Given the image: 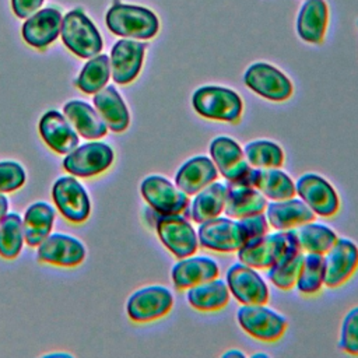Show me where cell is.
Here are the masks:
<instances>
[{
    "label": "cell",
    "mask_w": 358,
    "mask_h": 358,
    "mask_svg": "<svg viewBox=\"0 0 358 358\" xmlns=\"http://www.w3.org/2000/svg\"><path fill=\"white\" fill-rule=\"evenodd\" d=\"M301 250L295 231H275L248 242L238 250L239 262L253 268H270L281 259Z\"/></svg>",
    "instance_id": "1"
},
{
    "label": "cell",
    "mask_w": 358,
    "mask_h": 358,
    "mask_svg": "<svg viewBox=\"0 0 358 358\" xmlns=\"http://www.w3.org/2000/svg\"><path fill=\"white\" fill-rule=\"evenodd\" d=\"M105 22L112 34L129 39H151L159 31V20L154 11L117 0L106 11Z\"/></svg>",
    "instance_id": "2"
},
{
    "label": "cell",
    "mask_w": 358,
    "mask_h": 358,
    "mask_svg": "<svg viewBox=\"0 0 358 358\" xmlns=\"http://www.w3.org/2000/svg\"><path fill=\"white\" fill-rule=\"evenodd\" d=\"M197 115L208 120L238 123L243 113V101L238 92L220 85H203L192 95Z\"/></svg>",
    "instance_id": "3"
},
{
    "label": "cell",
    "mask_w": 358,
    "mask_h": 358,
    "mask_svg": "<svg viewBox=\"0 0 358 358\" xmlns=\"http://www.w3.org/2000/svg\"><path fill=\"white\" fill-rule=\"evenodd\" d=\"M60 36L64 46L83 59L99 55L103 48L98 28L81 8H74L63 17Z\"/></svg>",
    "instance_id": "4"
},
{
    "label": "cell",
    "mask_w": 358,
    "mask_h": 358,
    "mask_svg": "<svg viewBox=\"0 0 358 358\" xmlns=\"http://www.w3.org/2000/svg\"><path fill=\"white\" fill-rule=\"evenodd\" d=\"M210 158L227 182L253 186L255 169L246 159L243 148L228 136H217L210 143Z\"/></svg>",
    "instance_id": "5"
},
{
    "label": "cell",
    "mask_w": 358,
    "mask_h": 358,
    "mask_svg": "<svg viewBox=\"0 0 358 358\" xmlns=\"http://www.w3.org/2000/svg\"><path fill=\"white\" fill-rule=\"evenodd\" d=\"M236 320L245 333L264 343L280 340L288 327L287 319L266 305H242Z\"/></svg>",
    "instance_id": "6"
},
{
    "label": "cell",
    "mask_w": 358,
    "mask_h": 358,
    "mask_svg": "<svg viewBox=\"0 0 358 358\" xmlns=\"http://www.w3.org/2000/svg\"><path fill=\"white\" fill-rule=\"evenodd\" d=\"M154 224L159 241L175 257L183 259L197 252L200 246L197 232L182 214H157Z\"/></svg>",
    "instance_id": "7"
},
{
    "label": "cell",
    "mask_w": 358,
    "mask_h": 358,
    "mask_svg": "<svg viewBox=\"0 0 358 358\" xmlns=\"http://www.w3.org/2000/svg\"><path fill=\"white\" fill-rule=\"evenodd\" d=\"M140 193L150 208L161 215L182 214L189 206V196L162 175H148L140 185Z\"/></svg>",
    "instance_id": "8"
},
{
    "label": "cell",
    "mask_w": 358,
    "mask_h": 358,
    "mask_svg": "<svg viewBox=\"0 0 358 358\" xmlns=\"http://www.w3.org/2000/svg\"><path fill=\"white\" fill-rule=\"evenodd\" d=\"M197 238L201 248L218 253L238 252L246 243L239 220L221 215L201 222Z\"/></svg>",
    "instance_id": "9"
},
{
    "label": "cell",
    "mask_w": 358,
    "mask_h": 358,
    "mask_svg": "<svg viewBox=\"0 0 358 358\" xmlns=\"http://www.w3.org/2000/svg\"><path fill=\"white\" fill-rule=\"evenodd\" d=\"M173 308L172 292L162 285H148L133 292L126 303L130 320L148 323L166 316Z\"/></svg>",
    "instance_id": "10"
},
{
    "label": "cell",
    "mask_w": 358,
    "mask_h": 358,
    "mask_svg": "<svg viewBox=\"0 0 358 358\" xmlns=\"http://www.w3.org/2000/svg\"><path fill=\"white\" fill-rule=\"evenodd\" d=\"M243 83L255 94L274 102L287 101L294 92L291 80L281 70L264 62L250 64L243 74Z\"/></svg>",
    "instance_id": "11"
},
{
    "label": "cell",
    "mask_w": 358,
    "mask_h": 358,
    "mask_svg": "<svg viewBox=\"0 0 358 358\" xmlns=\"http://www.w3.org/2000/svg\"><path fill=\"white\" fill-rule=\"evenodd\" d=\"M115 159V152L110 145L101 141L85 143L77 145L66 154L63 168L73 176L91 178L105 172Z\"/></svg>",
    "instance_id": "12"
},
{
    "label": "cell",
    "mask_w": 358,
    "mask_h": 358,
    "mask_svg": "<svg viewBox=\"0 0 358 358\" xmlns=\"http://www.w3.org/2000/svg\"><path fill=\"white\" fill-rule=\"evenodd\" d=\"M296 196L319 217H334L340 210V197L334 186L323 176L309 172L295 183Z\"/></svg>",
    "instance_id": "13"
},
{
    "label": "cell",
    "mask_w": 358,
    "mask_h": 358,
    "mask_svg": "<svg viewBox=\"0 0 358 358\" xmlns=\"http://www.w3.org/2000/svg\"><path fill=\"white\" fill-rule=\"evenodd\" d=\"M225 280L231 295L241 305H266L268 302V287L256 268L238 262L228 268Z\"/></svg>",
    "instance_id": "14"
},
{
    "label": "cell",
    "mask_w": 358,
    "mask_h": 358,
    "mask_svg": "<svg viewBox=\"0 0 358 358\" xmlns=\"http://www.w3.org/2000/svg\"><path fill=\"white\" fill-rule=\"evenodd\" d=\"M52 197L59 213L70 222L81 224L91 213V201L84 186L74 176L59 178L52 187Z\"/></svg>",
    "instance_id": "15"
},
{
    "label": "cell",
    "mask_w": 358,
    "mask_h": 358,
    "mask_svg": "<svg viewBox=\"0 0 358 358\" xmlns=\"http://www.w3.org/2000/svg\"><path fill=\"white\" fill-rule=\"evenodd\" d=\"M324 285L337 288L345 284L358 270V246L347 238H337L323 255Z\"/></svg>",
    "instance_id": "16"
},
{
    "label": "cell",
    "mask_w": 358,
    "mask_h": 358,
    "mask_svg": "<svg viewBox=\"0 0 358 358\" xmlns=\"http://www.w3.org/2000/svg\"><path fill=\"white\" fill-rule=\"evenodd\" d=\"M147 43L136 39H119L110 49V74L116 84L126 85L137 78L141 71Z\"/></svg>",
    "instance_id": "17"
},
{
    "label": "cell",
    "mask_w": 358,
    "mask_h": 358,
    "mask_svg": "<svg viewBox=\"0 0 358 358\" xmlns=\"http://www.w3.org/2000/svg\"><path fill=\"white\" fill-rule=\"evenodd\" d=\"M84 259L85 248L83 242L67 234H49L38 246V260L42 263L76 267L81 264Z\"/></svg>",
    "instance_id": "18"
},
{
    "label": "cell",
    "mask_w": 358,
    "mask_h": 358,
    "mask_svg": "<svg viewBox=\"0 0 358 358\" xmlns=\"http://www.w3.org/2000/svg\"><path fill=\"white\" fill-rule=\"evenodd\" d=\"M62 14L57 8L46 7L29 15L21 28L22 39L35 49H46L60 35Z\"/></svg>",
    "instance_id": "19"
},
{
    "label": "cell",
    "mask_w": 358,
    "mask_h": 358,
    "mask_svg": "<svg viewBox=\"0 0 358 358\" xmlns=\"http://www.w3.org/2000/svg\"><path fill=\"white\" fill-rule=\"evenodd\" d=\"M39 134L45 144L57 154H69L78 145V134L59 110L45 112L39 120Z\"/></svg>",
    "instance_id": "20"
},
{
    "label": "cell",
    "mask_w": 358,
    "mask_h": 358,
    "mask_svg": "<svg viewBox=\"0 0 358 358\" xmlns=\"http://www.w3.org/2000/svg\"><path fill=\"white\" fill-rule=\"evenodd\" d=\"M268 225L275 231L295 229L296 227L315 221L316 214L299 199L289 197L284 200H271L264 210Z\"/></svg>",
    "instance_id": "21"
},
{
    "label": "cell",
    "mask_w": 358,
    "mask_h": 358,
    "mask_svg": "<svg viewBox=\"0 0 358 358\" xmlns=\"http://www.w3.org/2000/svg\"><path fill=\"white\" fill-rule=\"evenodd\" d=\"M220 277L218 263L207 256H187L179 259L171 270V278L176 289L183 291L196 284Z\"/></svg>",
    "instance_id": "22"
},
{
    "label": "cell",
    "mask_w": 358,
    "mask_h": 358,
    "mask_svg": "<svg viewBox=\"0 0 358 358\" xmlns=\"http://www.w3.org/2000/svg\"><path fill=\"white\" fill-rule=\"evenodd\" d=\"M217 179L218 169L213 159L206 155H196L179 166L175 175V185L187 196H194Z\"/></svg>",
    "instance_id": "23"
},
{
    "label": "cell",
    "mask_w": 358,
    "mask_h": 358,
    "mask_svg": "<svg viewBox=\"0 0 358 358\" xmlns=\"http://www.w3.org/2000/svg\"><path fill=\"white\" fill-rule=\"evenodd\" d=\"M266 196L255 186L242 183H227V200L224 214L231 218H242L257 213H264L267 206Z\"/></svg>",
    "instance_id": "24"
},
{
    "label": "cell",
    "mask_w": 358,
    "mask_h": 358,
    "mask_svg": "<svg viewBox=\"0 0 358 358\" xmlns=\"http://www.w3.org/2000/svg\"><path fill=\"white\" fill-rule=\"evenodd\" d=\"M329 22V8L324 0H306L296 18V32L305 42L320 45Z\"/></svg>",
    "instance_id": "25"
},
{
    "label": "cell",
    "mask_w": 358,
    "mask_h": 358,
    "mask_svg": "<svg viewBox=\"0 0 358 358\" xmlns=\"http://www.w3.org/2000/svg\"><path fill=\"white\" fill-rule=\"evenodd\" d=\"M94 106L109 130L124 131L130 124L129 109L113 85H105L94 95Z\"/></svg>",
    "instance_id": "26"
},
{
    "label": "cell",
    "mask_w": 358,
    "mask_h": 358,
    "mask_svg": "<svg viewBox=\"0 0 358 358\" xmlns=\"http://www.w3.org/2000/svg\"><path fill=\"white\" fill-rule=\"evenodd\" d=\"M63 115L71 123L77 134L88 140H96L106 134L108 126L95 108L84 101H70L63 106Z\"/></svg>",
    "instance_id": "27"
},
{
    "label": "cell",
    "mask_w": 358,
    "mask_h": 358,
    "mask_svg": "<svg viewBox=\"0 0 358 358\" xmlns=\"http://www.w3.org/2000/svg\"><path fill=\"white\" fill-rule=\"evenodd\" d=\"M189 305L200 312H217L229 302V288L224 280L213 278L186 289Z\"/></svg>",
    "instance_id": "28"
},
{
    "label": "cell",
    "mask_w": 358,
    "mask_h": 358,
    "mask_svg": "<svg viewBox=\"0 0 358 358\" xmlns=\"http://www.w3.org/2000/svg\"><path fill=\"white\" fill-rule=\"evenodd\" d=\"M227 200V185L218 180L197 192L190 203V218L201 224L207 220L215 218L224 213Z\"/></svg>",
    "instance_id": "29"
},
{
    "label": "cell",
    "mask_w": 358,
    "mask_h": 358,
    "mask_svg": "<svg viewBox=\"0 0 358 358\" xmlns=\"http://www.w3.org/2000/svg\"><path fill=\"white\" fill-rule=\"evenodd\" d=\"M55 222V208L45 203L36 201L31 204L22 218L24 238L28 246H39L41 242L50 234Z\"/></svg>",
    "instance_id": "30"
},
{
    "label": "cell",
    "mask_w": 358,
    "mask_h": 358,
    "mask_svg": "<svg viewBox=\"0 0 358 358\" xmlns=\"http://www.w3.org/2000/svg\"><path fill=\"white\" fill-rule=\"evenodd\" d=\"M253 186L270 200H284L296 196L295 182L280 168H256Z\"/></svg>",
    "instance_id": "31"
},
{
    "label": "cell",
    "mask_w": 358,
    "mask_h": 358,
    "mask_svg": "<svg viewBox=\"0 0 358 358\" xmlns=\"http://www.w3.org/2000/svg\"><path fill=\"white\" fill-rule=\"evenodd\" d=\"M295 235L302 252L324 255L337 241V234L330 227L320 222H306L295 229Z\"/></svg>",
    "instance_id": "32"
},
{
    "label": "cell",
    "mask_w": 358,
    "mask_h": 358,
    "mask_svg": "<svg viewBox=\"0 0 358 358\" xmlns=\"http://www.w3.org/2000/svg\"><path fill=\"white\" fill-rule=\"evenodd\" d=\"M110 77L109 56L99 53L91 57L80 71L76 85L84 94H95L102 90Z\"/></svg>",
    "instance_id": "33"
},
{
    "label": "cell",
    "mask_w": 358,
    "mask_h": 358,
    "mask_svg": "<svg viewBox=\"0 0 358 358\" xmlns=\"http://www.w3.org/2000/svg\"><path fill=\"white\" fill-rule=\"evenodd\" d=\"M243 154L253 168H281L285 162L282 148L271 140H253L245 144Z\"/></svg>",
    "instance_id": "34"
},
{
    "label": "cell",
    "mask_w": 358,
    "mask_h": 358,
    "mask_svg": "<svg viewBox=\"0 0 358 358\" xmlns=\"http://www.w3.org/2000/svg\"><path fill=\"white\" fill-rule=\"evenodd\" d=\"M295 285L303 295H315L322 289L324 285L323 255L310 252L303 255L302 267L299 270Z\"/></svg>",
    "instance_id": "35"
},
{
    "label": "cell",
    "mask_w": 358,
    "mask_h": 358,
    "mask_svg": "<svg viewBox=\"0 0 358 358\" xmlns=\"http://www.w3.org/2000/svg\"><path fill=\"white\" fill-rule=\"evenodd\" d=\"M25 242L22 218L17 213H7L0 222V256L15 259Z\"/></svg>",
    "instance_id": "36"
},
{
    "label": "cell",
    "mask_w": 358,
    "mask_h": 358,
    "mask_svg": "<svg viewBox=\"0 0 358 358\" xmlns=\"http://www.w3.org/2000/svg\"><path fill=\"white\" fill-rule=\"evenodd\" d=\"M303 262V252L299 250L291 256H287L267 268V277L274 287L288 291L295 287L299 270Z\"/></svg>",
    "instance_id": "37"
},
{
    "label": "cell",
    "mask_w": 358,
    "mask_h": 358,
    "mask_svg": "<svg viewBox=\"0 0 358 358\" xmlns=\"http://www.w3.org/2000/svg\"><path fill=\"white\" fill-rule=\"evenodd\" d=\"M338 347L350 355H358V306L351 308L341 322Z\"/></svg>",
    "instance_id": "38"
},
{
    "label": "cell",
    "mask_w": 358,
    "mask_h": 358,
    "mask_svg": "<svg viewBox=\"0 0 358 358\" xmlns=\"http://www.w3.org/2000/svg\"><path fill=\"white\" fill-rule=\"evenodd\" d=\"M27 180L25 169L15 161L0 162V193H10L24 186Z\"/></svg>",
    "instance_id": "39"
},
{
    "label": "cell",
    "mask_w": 358,
    "mask_h": 358,
    "mask_svg": "<svg viewBox=\"0 0 358 358\" xmlns=\"http://www.w3.org/2000/svg\"><path fill=\"white\" fill-rule=\"evenodd\" d=\"M238 220L241 222L246 243L252 242V241H255V239H257V238H260V236H263L268 232L270 225H268V221H267L264 213L252 214V215L242 217V218H238Z\"/></svg>",
    "instance_id": "40"
},
{
    "label": "cell",
    "mask_w": 358,
    "mask_h": 358,
    "mask_svg": "<svg viewBox=\"0 0 358 358\" xmlns=\"http://www.w3.org/2000/svg\"><path fill=\"white\" fill-rule=\"evenodd\" d=\"M45 0H11V8L18 18H28L36 13Z\"/></svg>",
    "instance_id": "41"
},
{
    "label": "cell",
    "mask_w": 358,
    "mask_h": 358,
    "mask_svg": "<svg viewBox=\"0 0 358 358\" xmlns=\"http://www.w3.org/2000/svg\"><path fill=\"white\" fill-rule=\"evenodd\" d=\"M8 211V199L4 196V193H0V222L6 217Z\"/></svg>",
    "instance_id": "42"
},
{
    "label": "cell",
    "mask_w": 358,
    "mask_h": 358,
    "mask_svg": "<svg viewBox=\"0 0 358 358\" xmlns=\"http://www.w3.org/2000/svg\"><path fill=\"white\" fill-rule=\"evenodd\" d=\"M222 357L224 358H227V357H238V358H243L245 357V354L241 351V350H235V348H232V350H228V351H225L224 354H222Z\"/></svg>",
    "instance_id": "43"
},
{
    "label": "cell",
    "mask_w": 358,
    "mask_h": 358,
    "mask_svg": "<svg viewBox=\"0 0 358 358\" xmlns=\"http://www.w3.org/2000/svg\"><path fill=\"white\" fill-rule=\"evenodd\" d=\"M253 357H268V355L263 354V352H259V354H253Z\"/></svg>",
    "instance_id": "44"
}]
</instances>
